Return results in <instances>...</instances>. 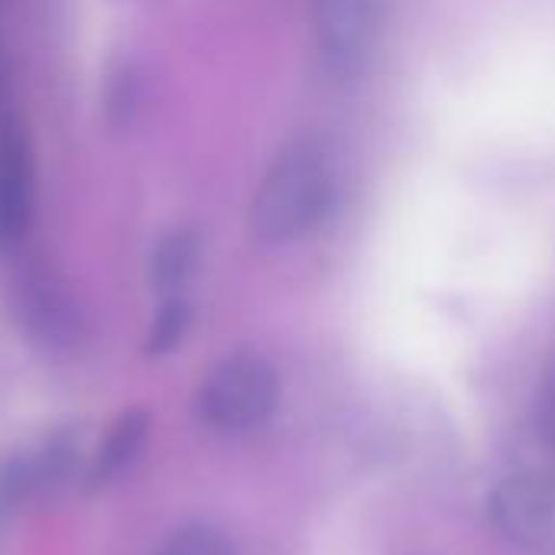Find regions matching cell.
<instances>
[{
    "label": "cell",
    "mask_w": 555,
    "mask_h": 555,
    "mask_svg": "<svg viewBox=\"0 0 555 555\" xmlns=\"http://www.w3.org/2000/svg\"><path fill=\"white\" fill-rule=\"evenodd\" d=\"M156 555H237V553H234L231 540H228L221 530L195 524V527H182V530H176V533L159 546V553Z\"/></svg>",
    "instance_id": "8fae6325"
},
{
    "label": "cell",
    "mask_w": 555,
    "mask_h": 555,
    "mask_svg": "<svg viewBox=\"0 0 555 555\" xmlns=\"http://www.w3.org/2000/svg\"><path fill=\"white\" fill-rule=\"evenodd\" d=\"M192 319H195V315H192L189 299H182V296L163 299L156 319L150 322L143 351H146L150 358H166V354H172V351L185 341V335H189V328H192Z\"/></svg>",
    "instance_id": "30bf717a"
},
{
    "label": "cell",
    "mask_w": 555,
    "mask_h": 555,
    "mask_svg": "<svg viewBox=\"0 0 555 555\" xmlns=\"http://www.w3.org/2000/svg\"><path fill=\"white\" fill-rule=\"evenodd\" d=\"M150 436V413L146 410H127L114 420V426L107 429L98 455L91 459L88 468V491H101L107 485H114L143 452Z\"/></svg>",
    "instance_id": "52a82bcc"
},
{
    "label": "cell",
    "mask_w": 555,
    "mask_h": 555,
    "mask_svg": "<svg viewBox=\"0 0 555 555\" xmlns=\"http://www.w3.org/2000/svg\"><path fill=\"white\" fill-rule=\"evenodd\" d=\"M137 107H140V75L130 65H124L117 75H111L107 85V120L114 127H130Z\"/></svg>",
    "instance_id": "7c38bea8"
},
{
    "label": "cell",
    "mask_w": 555,
    "mask_h": 555,
    "mask_svg": "<svg viewBox=\"0 0 555 555\" xmlns=\"http://www.w3.org/2000/svg\"><path fill=\"white\" fill-rule=\"evenodd\" d=\"M33 498L29 488V468L26 455H13L0 465V527L23 507V501Z\"/></svg>",
    "instance_id": "4fadbf2b"
},
{
    "label": "cell",
    "mask_w": 555,
    "mask_h": 555,
    "mask_svg": "<svg viewBox=\"0 0 555 555\" xmlns=\"http://www.w3.org/2000/svg\"><path fill=\"white\" fill-rule=\"evenodd\" d=\"M198 263H202V237H198V231L195 228H172L150 250V263H146L150 286L163 299L182 296V289L195 276Z\"/></svg>",
    "instance_id": "9c48e42d"
},
{
    "label": "cell",
    "mask_w": 555,
    "mask_h": 555,
    "mask_svg": "<svg viewBox=\"0 0 555 555\" xmlns=\"http://www.w3.org/2000/svg\"><path fill=\"white\" fill-rule=\"evenodd\" d=\"M543 436H546V442L555 449V384L550 387L546 403H543Z\"/></svg>",
    "instance_id": "5bb4252c"
},
{
    "label": "cell",
    "mask_w": 555,
    "mask_h": 555,
    "mask_svg": "<svg viewBox=\"0 0 555 555\" xmlns=\"http://www.w3.org/2000/svg\"><path fill=\"white\" fill-rule=\"evenodd\" d=\"M335 166L315 143L283 150L257 185L250 231L260 244H289L309 234L335 205Z\"/></svg>",
    "instance_id": "6da1fadb"
},
{
    "label": "cell",
    "mask_w": 555,
    "mask_h": 555,
    "mask_svg": "<svg viewBox=\"0 0 555 555\" xmlns=\"http://www.w3.org/2000/svg\"><path fill=\"white\" fill-rule=\"evenodd\" d=\"M312 26L325 68L338 78H351L371 55L380 26V0H312Z\"/></svg>",
    "instance_id": "8992f818"
},
{
    "label": "cell",
    "mask_w": 555,
    "mask_h": 555,
    "mask_svg": "<svg viewBox=\"0 0 555 555\" xmlns=\"http://www.w3.org/2000/svg\"><path fill=\"white\" fill-rule=\"evenodd\" d=\"M26 468H29L33 498H55V494H62L75 481V475L81 468V433L78 429H55V433H49L26 455Z\"/></svg>",
    "instance_id": "ba28073f"
},
{
    "label": "cell",
    "mask_w": 555,
    "mask_h": 555,
    "mask_svg": "<svg viewBox=\"0 0 555 555\" xmlns=\"http://www.w3.org/2000/svg\"><path fill=\"white\" fill-rule=\"evenodd\" d=\"M10 319L42 354H75L88 338V319L68 286L39 263L23 267L10 283Z\"/></svg>",
    "instance_id": "3957f363"
},
{
    "label": "cell",
    "mask_w": 555,
    "mask_h": 555,
    "mask_svg": "<svg viewBox=\"0 0 555 555\" xmlns=\"http://www.w3.org/2000/svg\"><path fill=\"white\" fill-rule=\"evenodd\" d=\"M280 403V377L257 354H231L208 371L195 393L198 420L224 436L260 429Z\"/></svg>",
    "instance_id": "7a4b0ae2"
},
{
    "label": "cell",
    "mask_w": 555,
    "mask_h": 555,
    "mask_svg": "<svg viewBox=\"0 0 555 555\" xmlns=\"http://www.w3.org/2000/svg\"><path fill=\"white\" fill-rule=\"evenodd\" d=\"M498 533L537 555H555V475L527 472L504 478L488 501Z\"/></svg>",
    "instance_id": "277c9868"
},
{
    "label": "cell",
    "mask_w": 555,
    "mask_h": 555,
    "mask_svg": "<svg viewBox=\"0 0 555 555\" xmlns=\"http://www.w3.org/2000/svg\"><path fill=\"white\" fill-rule=\"evenodd\" d=\"M36 221V156L26 124L0 114V254H16Z\"/></svg>",
    "instance_id": "5b68a950"
}]
</instances>
